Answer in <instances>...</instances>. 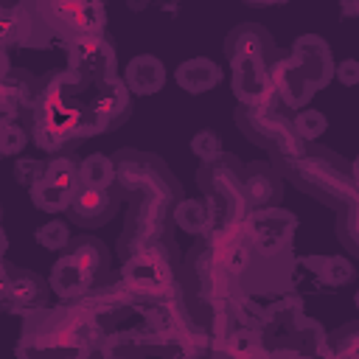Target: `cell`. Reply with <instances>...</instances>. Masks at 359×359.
Instances as JSON below:
<instances>
[{"label": "cell", "mask_w": 359, "mask_h": 359, "mask_svg": "<svg viewBox=\"0 0 359 359\" xmlns=\"http://www.w3.org/2000/svg\"><path fill=\"white\" fill-rule=\"evenodd\" d=\"M98 314L76 300H65V306H45L25 317L20 331V356H84L95 351L101 339Z\"/></svg>", "instance_id": "6da1fadb"}, {"label": "cell", "mask_w": 359, "mask_h": 359, "mask_svg": "<svg viewBox=\"0 0 359 359\" xmlns=\"http://www.w3.org/2000/svg\"><path fill=\"white\" fill-rule=\"evenodd\" d=\"M84 79L76 70H59L42 81L34 104V143L48 154H62L70 143L87 137V101H79Z\"/></svg>", "instance_id": "7a4b0ae2"}, {"label": "cell", "mask_w": 359, "mask_h": 359, "mask_svg": "<svg viewBox=\"0 0 359 359\" xmlns=\"http://www.w3.org/2000/svg\"><path fill=\"white\" fill-rule=\"evenodd\" d=\"M269 160L283 174V180H289L306 196H311L320 205H328L334 210H339L359 194L356 182L351 177V163H345L337 151L317 146V140L303 143L297 151H292L286 157H269Z\"/></svg>", "instance_id": "3957f363"}, {"label": "cell", "mask_w": 359, "mask_h": 359, "mask_svg": "<svg viewBox=\"0 0 359 359\" xmlns=\"http://www.w3.org/2000/svg\"><path fill=\"white\" fill-rule=\"evenodd\" d=\"M196 185L205 194L213 227L236 224V222H244L250 216L252 205H250L247 191H244V163L236 160V154L224 151L219 160L202 163L196 171Z\"/></svg>", "instance_id": "277c9868"}, {"label": "cell", "mask_w": 359, "mask_h": 359, "mask_svg": "<svg viewBox=\"0 0 359 359\" xmlns=\"http://www.w3.org/2000/svg\"><path fill=\"white\" fill-rule=\"evenodd\" d=\"M121 283L132 297H143L151 303H160L168 294H174V261L168 241L146 244L135 250L129 258H123Z\"/></svg>", "instance_id": "5b68a950"}, {"label": "cell", "mask_w": 359, "mask_h": 359, "mask_svg": "<svg viewBox=\"0 0 359 359\" xmlns=\"http://www.w3.org/2000/svg\"><path fill=\"white\" fill-rule=\"evenodd\" d=\"M278 98L266 101V104H238L236 107V126L238 132L255 143L258 149L269 151V157H286L292 151H297L306 140L294 132L292 118H286L283 112H278Z\"/></svg>", "instance_id": "8992f818"}, {"label": "cell", "mask_w": 359, "mask_h": 359, "mask_svg": "<svg viewBox=\"0 0 359 359\" xmlns=\"http://www.w3.org/2000/svg\"><path fill=\"white\" fill-rule=\"evenodd\" d=\"M247 236L255 247V252L266 261H289V250L294 241L297 230V216L289 213L280 205H266V208H252L250 216L244 219Z\"/></svg>", "instance_id": "52a82bcc"}, {"label": "cell", "mask_w": 359, "mask_h": 359, "mask_svg": "<svg viewBox=\"0 0 359 359\" xmlns=\"http://www.w3.org/2000/svg\"><path fill=\"white\" fill-rule=\"evenodd\" d=\"M56 39L67 42L84 34H104L107 8L104 0H34Z\"/></svg>", "instance_id": "ba28073f"}, {"label": "cell", "mask_w": 359, "mask_h": 359, "mask_svg": "<svg viewBox=\"0 0 359 359\" xmlns=\"http://www.w3.org/2000/svg\"><path fill=\"white\" fill-rule=\"evenodd\" d=\"M81 191L79 163L67 154H53L42 171V177L28 188V196L36 210L45 213H67L76 194Z\"/></svg>", "instance_id": "9c48e42d"}, {"label": "cell", "mask_w": 359, "mask_h": 359, "mask_svg": "<svg viewBox=\"0 0 359 359\" xmlns=\"http://www.w3.org/2000/svg\"><path fill=\"white\" fill-rule=\"evenodd\" d=\"M50 283L25 269V266H17L11 264L8 258H3V280H0V306L6 314H17V317H28L39 309L48 306V297H50Z\"/></svg>", "instance_id": "30bf717a"}, {"label": "cell", "mask_w": 359, "mask_h": 359, "mask_svg": "<svg viewBox=\"0 0 359 359\" xmlns=\"http://www.w3.org/2000/svg\"><path fill=\"white\" fill-rule=\"evenodd\" d=\"M93 95L87 98V137H95L107 129H118L129 118L132 90L126 87L123 76H107L93 84Z\"/></svg>", "instance_id": "8fae6325"}, {"label": "cell", "mask_w": 359, "mask_h": 359, "mask_svg": "<svg viewBox=\"0 0 359 359\" xmlns=\"http://www.w3.org/2000/svg\"><path fill=\"white\" fill-rule=\"evenodd\" d=\"M0 34L3 48H50L56 34L42 20L34 0H17L6 3L0 8Z\"/></svg>", "instance_id": "7c38bea8"}, {"label": "cell", "mask_w": 359, "mask_h": 359, "mask_svg": "<svg viewBox=\"0 0 359 359\" xmlns=\"http://www.w3.org/2000/svg\"><path fill=\"white\" fill-rule=\"evenodd\" d=\"M67 50V67L76 70L87 84H95L107 76L118 73V53L115 42L104 34H84L65 42Z\"/></svg>", "instance_id": "4fadbf2b"}, {"label": "cell", "mask_w": 359, "mask_h": 359, "mask_svg": "<svg viewBox=\"0 0 359 359\" xmlns=\"http://www.w3.org/2000/svg\"><path fill=\"white\" fill-rule=\"evenodd\" d=\"M266 59L261 56H241L236 62H230V90L236 95L238 104L255 107V104H266L275 101V87H272V73H269Z\"/></svg>", "instance_id": "5bb4252c"}, {"label": "cell", "mask_w": 359, "mask_h": 359, "mask_svg": "<svg viewBox=\"0 0 359 359\" xmlns=\"http://www.w3.org/2000/svg\"><path fill=\"white\" fill-rule=\"evenodd\" d=\"M48 283L59 300H81L87 292H93L98 283H104V278L79 252L65 250V255H59L56 264L50 266Z\"/></svg>", "instance_id": "9a60e30c"}, {"label": "cell", "mask_w": 359, "mask_h": 359, "mask_svg": "<svg viewBox=\"0 0 359 359\" xmlns=\"http://www.w3.org/2000/svg\"><path fill=\"white\" fill-rule=\"evenodd\" d=\"M300 70L309 76V81L314 84V90H325L331 81H334V73H337V59L331 53V45L325 36L320 34H300L294 42H292V50H289Z\"/></svg>", "instance_id": "2e32d148"}, {"label": "cell", "mask_w": 359, "mask_h": 359, "mask_svg": "<svg viewBox=\"0 0 359 359\" xmlns=\"http://www.w3.org/2000/svg\"><path fill=\"white\" fill-rule=\"evenodd\" d=\"M118 202L121 194L115 188H90L81 185V191L76 194L73 205L67 208V222L81 227V230H95L104 227L115 219L118 213Z\"/></svg>", "instance_id": "e0dca14e"}, {"label": "cell", "mask_w": 359, "mask_h": 359, "mask_svg": "<svg viewBox=\"0 0 359 359\" xmlns=\"http://www.w3.org/2000/svg\"><path fill=\"white\" fill-rule=\"evenodd\" d=\"M269 73H272V87H275V95H278L280 107H286L292 112L309 107V101L314 98L317 90L309 81V76L300 70V65L292 53H280L269 65Z\"/></svg>", "instance_id": "ac0fdd59"}, {"label": "cell", "mask_w": 359, "mask_h": 359, "mask_svg": "<svg viewBox=\"0 0 359 359\" xmlns=\"http://www.w3.org/2000/svg\"><path fill=\"white\" fill-rule=\"evenodd\" d=\"M297 272L317 292H337L356 280L353 261H348L342 255H303L297 261Z\"/></svg>", "instance_id": "d6986e66"}, {"label": "cell", "mask_w": 359, "mask_h": 359, "mask_svg": "<svg viewBox=\"0 0 359 359\" xmlns=\"http://www.w3.org/2000/svg\"><path fill=\"white\" fill-rule=\"evenodd\" d=\"M222 53H224L227 65L236 62V59H241V56H261L266 62H275L280 56L272 34L264 25L250 22V20L247 22H238L236 28H230V34L222 42Z\"/></svg>", "instance_id": "ffe728a7"}, {"label": "cell", "mask_w": 359, "mask_h": 359, "mask_svg": "<svg viewBox=\"0 0 359 359\" xmlns=\"http://www.w3.org/2000/svg\"><path fill=\"white\" fill-rule=\"evenodd\" d=\"M244 191L252 208L280 205L283 199V174L275 168L272 160H252L244 163Z\"/></svg>", "instance_id": "44dd1931"}, {"label": "cell", "mask_w": 359, "mask_h": 359, "mask_svg": "<svg viewBox=\"0 0 359 359\" xmlns=\"http://www.w3.org/2000/svg\"><path fill=\"white\" fill-rule=\"evenodd\" d=\"M121 76H123V81H126V87L132 90L135 98L157 95L165 87V79H168L163 59L154 56V53H137V56H132L123 65Z\"/></svg>", "instance_id": "7402d4cb"}, {"label": "cell", "mask_w": 359, "mask_h": 359, "mask_svg": "<svg viewBox=\"0 0 359 359\" xmlns=\"http://www.w3.org/2000/svg\"><path fill=\"white\" fill-rule=\"evenodd\" d=\"M174 81L188 95H202L224 81V67L208 56H191L174 67Z\"/></svg>", "instance_id": "603a6c76"}, {"label": "cell", "mask_w": 359, "mask_h": 359, "mask_svg": "<svg viewBox=\"0 0 359 359\" xmlns=\"http://www.w3.org/2000/svg\"><path fill=\"white\" fill-rule=\"evenodd\" d=\"M171 222H174L182 233H188V236H194V238H205V236L210 233V227H213V222H210V208H208L205 199H180V202L174 205Z\"/></svg>", "instance_id": "cb8c5ba5"}, {"label": "cell", "mask_w": 359, "mask_h": 359, "mask_svg": "<svg viewBox=\"0 0 359 359\" xmlns=\"http://www.w3.org/2000/svg\"><path fill=\"white\" fill-rule=\"evenodd\" d=\"M79 171H81V185H90V188H115L118 182V163L104 151H93L81 157Z\"/></svg>", "instance_id": "d4e9b609"}, {"label": "cell", "mask_w": 359, "mask_h": 359, "mask_svg": "<svg viewBox=\"0 0 359 359\" xmlns=\"http://www.w3.org/2000/svg\"><path fill=\"white\" fill-rule=\"evenodd\" d=\"M334 230H337V238L342 241V247L351 255H359V194L337 210Z\"/></svg>", "instance_id": "484cf974"}, {"label": "cell", "mask_w": 359, "mask_h": 359, "mask_svg": "<svg viewBox=\"0 0 359 359\" xmlns=\"http://www.w3.org/2000/svg\"><path fill=\"white\" fill-rule=\"evenodd\" d=\"M188 149L191 154L199 160V163H210V160H219L224 154V143H222V135L210 126H202L191 135L188 140Z\"/></svg>", "instance_id": "4316f807"}, {"label": "cell", "mask_w": 359, "mask_h": 359, "mask_svg": "<svg viewBox=\"0 0 359 359\" xmlns=\"http://www.w3.org/2000/svg\"><path fill=\"white\" fill-rule=\"evenodd\" d=\"M325 351L337 356H359V320H351L325 334Z\"/></svg>", "instance_id": "83f0119b"}, {"label": "cell", "mask_w": 359, "mask_h": 359, "mask_svg": "<svg viewBox=\"0 0 359 359\" xmlns=\"http://www.w3.org/2000/svg\"><path fill=\"white\" fill-rule=\"evenodd\" d=\"M292 123H294V132H297L306 143H314V140L323 137L325 129H328V118H325V112H320L317 107H303V109H297V112L292 115Z\"/></svg>", "instance_id": "f1b7e54d"}, {"label": "cell", "mask_w": 359, "mask_h": 359, "mask_svg": "<svg viewBox=\"0 0 359 359\" xmlns=\"http://www.w3.org/2000/svg\"><path fill=\"white\" fill-rule=\"evenodd\" d=\"M34 241L39 247L50 250V252H59V250H67V244L73 241V236H70V227H67L65 219H50V222L39 224L34 230Z\"/></svg>", "instance_id": "f546056e"}, {"label": "cell", "mask_w": 359, "mask_h": 359, "mask_svg": "<svg viewBox=\"0 0 359 359\" xmlns=\"http://www.w3.org/2000/svg\"><path fill=\"white\" fill-rule=\"evenodd\" d=\"M25 143H28V132L22 129V123H17V121H3L0 123V151H3V157L20 154L25 149Z\"/></svg>", "instance_id": "4dcf8cb0"}, {"label": "cell", "mask_w": 359, "mask_h": 359, "mask_svg": "<svg viewBox=\"0 0 359 359\" xmlns=\"http://www.w3.org/2000/svg\"><path fill=\"white\" fill-rule=\"evenodd\" d=\"M45 165H48V160H42V157H17V163H14V180L22 188H31L42 177Z\"/></svg>", "instance_id": "1f68e13d"}, {"label": "cell", "mask_w": 359, "mask_h": 359, "mask_svg": "<svg viewBox=\"0 0 359 359\" xmlns=\"http://www.w3.org/2000/svg\"><path fill=\"white\" fill-rule=\"evenodd\" d=\"M334 79L342 84V87H359V59H339L337 62V73Z\"/></svg>", "instance_id": "d6a6232c"}, {"label": "cell", "mask_w": 359, "mask_h": 359, "mask_svg": "<svg viewBox=\"0 0 359 359\" xmlns=\"http://www.w3.org/2000/svg\"><path fill=\"white\" fill-rule=\"evenodd\" d=\"M247 8H275V6H283L289 0H241Z\"/></svg>", "instance_id": "836d02e7"}, {"label": "cell", "mask_w": 359, "mask_h": 359, "mask_svg": "<svg viewBox=\"0 0 359 359\" xmlns=\"http://www.w3.org/2000/svg\"><path fill=\"white\" fill-rule=\"evenodd\" d=\"M151 3H154V0H123V6H126L129 11H135V14H137V11H146Z\"/></svg>", "instance_id": "e575fe53"}, {"label": "cell", "mask_w": 359, "mask_h": 359, "mask_svg": "<svg viewBox=\"0 0 359 359\" xmlns=\"http://www.w3.org/2000/svg\"><path fill=\"white\" fill-rule=\"evenodd\" d=\"M351 177H353V182H356V191H359V154L351 160Z\"/></svg>", "instance_id": "d590c367"}, {"label": "cell", "mask_w": 359, "mask_h": 359, "mask_svg": "<svg viewBox=\"0 0 359 359\" xmlns=\"http://www.w3.org/2000/svg\"><path fill=\"white\" fill-rule=\"evenodd\" d=\"M353 306H356V311H359V286L353 289Z\"/></svg>", "instance_id": "8d00e7d4"}]
</instances>
